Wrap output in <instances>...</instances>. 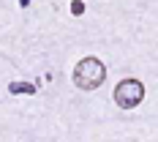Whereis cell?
Listing matches in <instances>:
<instances>
[{"label":"cell","mask_w":158,"mask_h":142,"mask_svg":"<svg viewBox=\"0 0 158 142\" xmlns=\"http://www.w3.org/2000/svg\"><path fill=\"white\" fill-rule=\"evenodd\" d=\"M71 14H74V16L85 14V3H82V0H74V3H71Z\"/></svg>","instance_id":"4"},{"label":"cell","mask_w":158,"mask_h":142,"mask_svg":"<svg viewBox=\"0 0 158 142\" xmlns=\"http://www.w3.org/2000/svg\"><path fill=\"white\" fill-rule=\"evenodd\" d=\"M142 98H144V85L139 79H123V82H117V88H114V104L120 110L139 107Z\"/></svg>","instance_id":"2"},{"label":"cell","mask_w":158,"mask_h":142,"mask_svg":"<svg viewBox=\"0 0 158 142\" xmlns=\"http://www.w3.org/2000/svg\"><path fill=\"white\" fill-rule=\"evenodd\" d=\"M19 6H22V8H27V6H30V0H19Z\"/></svg>","instance_id":"5"},{"label":"cell","mask_w":158,"mask_h":142,"mask_svg":"<svg viewBox=\"0 0 158 142\" xmlns=\"http://www.w3.org/2000/svg\"><path fill=\"white\" fill-rule=\"evenodd\" d=\"M8 93L14 96H25V93H35V85H30V82H8Z\"/></svg>","instance_id":"3"},{"label":"cell","mask_w":158,"mask_h":142,"mask_svg":"<svg viewBox=\"0 0 158 142\" xmlns=\"http://www.w3.org/2000/svg\"><path fill=\"white\" fill-rule=\"evenodd\" d=\"M104 79H106V68L98 58H82L74 66V85L79 90H95L104 85Z\"/></svg>","instance_id":"1"}]
</instances>
